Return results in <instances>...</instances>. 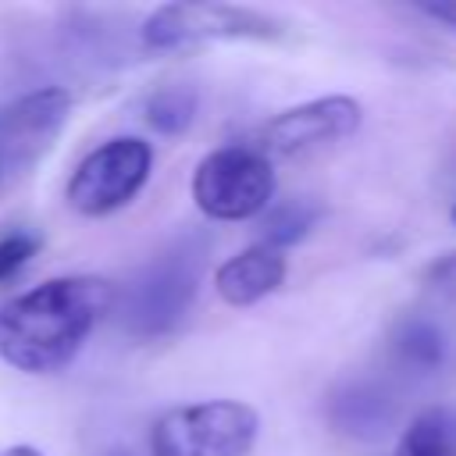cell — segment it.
I'll list each match as a JSON object with an SVG mask.
<instances>
[{
	"label": "cell",
	"mask_w": 456,
	"mask_h": 456,
	"mask_svg": "<svg viewBox=\"0 0 456 456\" xmlns=\"http://www.w3.org/2000/svg\"><path fill=\"white\" fill-rule=\"evenodd\" d=\"M114 285L96 274L50 278L0 306V360L21 374L64 370L114 310Z\"/></svg>",
	"instance_id": "1"
},
{
	"label": "cell",
	"mask_w": 456,
	"mask_h": 456,
	"mask_svg": "<svg viewBox=\"0 0 456 456\" xmlns=\"http://www.w3.org/2000/svg\"><path fill=\"white\" fill-rule=\"evenodd\" d=\"M314 224H317V207L310 200L296 196V200H285V203H278V207L267 210V217H264V239L260 242H267V246H274V249L285 253V246L306 239L314 232Z\"/></svg>",
	"instance_id": "14"
},
{
	"label": "cell",
	"mask_w": 456,
	"mask_h": 456,
	"mask_svg": "<svg viewBox=\"0 0 456 456\" xmlns=\"http://www.w3.org/2000/svg\"><path fill=\"white\" fill-rule=\"evenodd\" d=\"M289 25L239 4H164L157 7L142 28L139 39L146 50L157 53H175V50H192L207 43H267V39H285Z\"/></svg>",
	"instance_id": "3"
},
{
	"label": "cell",
	"mask_w": 456,
	"mask_h": 456,
	"mask_svg": "<svg viewBox=\"0 0 456 456\" xmlns=\"http://www.w3.org/2000/svg\"><path fill=\"white\" fill-rule=\"evenodd\" d=\"M395 456H456V410L431 406L410 420Z\"/></svg>",
	"instance_id": "11"
},
{
	"label": "cell",
	"mask_w": 456,
	"mask_h": 456,
	"mask_svg": "<svg viewBox=\"0 0 456 456\" xmlns=\"http://www.w3.org/2000/svg\"><path fill=\"white\" fill-rule=\"evenodd\" d=\"M153 150L139 135H118L89 150L68 178V207L82 217H107L128 207L146 185Z\"/></svg>",
	"instance_id": "6"
},
{
	"label": "cell",
	"mask_w": 456,
	"mask_h": 456,
	"mask_svg": "<svg viewBox=\"0 0 456 456\" xmlns=\"http://www.w3.org/2000/svg\"><path fill=\"white\" fill-rule=\"evenodd\" d=\"M203 256L207 242L200 235H178L157 256H150L121 296V328L135 338H160L175 331L196 299Z\"/></svg>",
	"instance_id": "2"
},
{
	"label": "cell",
	"mask_w": 456,
	"mask_h": 456,
	"mask_svg": "<svg viewBox=\"0 0 456 456\" xmlns=\"http://www.w3.org/2000/svg\"><path fill=\"white\" fill-rule=\"evenodd\" d=\"M281 281H285V253L267 242L246 246L242 253L228 256L214 274L217 296L228 306H253L264 296H271Z\"/></svg>",
	"instance_id": "9"
},
{
	"label": "cell",
	"mask_w": 456,
	"mask_h": 456,
	"mask_svg": "<svg viewBox=\"0 0 456 456\" xmlns=\"http://www.w3.org/2000/svg\"><path fill=\"white\" fill-rule=\"evenodd\" d=\"M331 424L353 438H381L395 417V399L378 381H346L328 403Z\"/></svg>",
	"instance_id": "10"
},
{
	"label": "cell",
	"mask_w": 456,
	"mask_h": 456,
	"mask_svg": "<svg viewBox=\"0 0 456 456\" xmlns=\"http://www.w3.org/2000/svg\"><path fill=\"white\" fill-rule=\"evenodd\" d=\"M424 285H428L435 296L456 303V249H452V253H442V256L424 271Z\"/></svg>",
	"instance_id": "16"
},
{
	"label": "cell",
	"mask_w": 456,
	"mask_h": 456,
	"mask_svg": "<svg viewBox=\"0 0 456 456\" xmlns=\"http://www.w3.org/2000/svg\"><path fill=\"white\" fill-rule=\"evenodd\" d=\"M43 246V235L32 228H14L7 235H0V281H7L11 274H18Z\"/></svg>",
	"instance_id": "15"
},
{
	"label": "cell",
	"mask_w": 456,
	"mask_h": 456,
	"mask_svg": "<svg viewBox=\"0 0 456 456\" xmlns=\"http://www.w3.org/2000/svg\"><path fill=\"white\" fill-rule=\"evenodd\" d=\"M360 103L353 96H321V100H306V103H296L274 118H267L249 146L256 153H264L267 160L274 157H303L310 150H321V146H335L342 139H349L356 128H360Z\"/></svg>",
	"instance_id": "8"
},
{
	"label": "cell",
	"mask_w": 456,
	"mask_h": 456,
	"mask_svg": "<svg viewBox=\"0 0 456 456\" xmlns=\"http://www.w3.org/2000/svg\"><path fill=\"white\" fill-rule=\"evenodd\" d=\"M71 118V93L61 86L32 89L0 107V189L18 185L53 150Z\"/></svg>",
	"instance_id": "7"
},
{
	"label": "cell",
	"mask_w": 456,
	"mask_h": 456,
	"mask_svg": "<svg viewBox=\"0 0 456 456\" xmlns=\"http://www.w3.org/2000/svg\"><path fill=\"white\" fill-rule=\"evenodd\" d=\"M452 221H456V207H452Z\"/></svg>",
	"instance_id": "20"
},
{
	"label": "cell",
	"mask_w": 456,
	"mask_h": 456,
	"mask_svg": "<svg viewBox=\"0 0 456 456\" xmlns=\"http://www.w3.org/2000/svg\"><path fill=\"white\" fill-rule=\"evenodd\" d=\"M110 456H128V452H110Z\"/></svg>",
	"instance_id": "19"
},
{
	"label": "cell",
	"mask_w": 456,
	"mask_h": 456,
	"mask_svg": "<svg viewBox=\"0 0 456 456\" xmlns=\"http://www.w3.org/2000/svg\"><path fill=\"white\" fill-rule=\"evenodd\" d=\"M0 456H43L36 445H11L7 452H0Z\"/></svg>",
	"instance_id": "18"
},
{
	"label": "cell",
	"mask_w": 456,
	"mask_h": 456,
	"mask_svg": "<svg viewBox=\"0 0 456 456\" xmlns=\"http://www.w3.org/2000/svg\"><path fill=\"white\" fill-rule=\"evenodd\" d=\"M260 413L239 399L167 410L150 431V456H249Z\"/></svg>",
	"instance_id": "4"
},
{
	"label": "cell",
	"mask_w": 456,
	"mask_h": 456,
	"mask_svg": "<svg viewBox=\"0 0 456 456\" xmlns=\"http://www.w3.org/2000/svg\"><path fill=\"white\" fill-rule=\"evenodd\" d=\"M0 196H4V189H0Z\"/></svg>",
	"instance_id": "21"
},
{
	"label": "cell",
	"mask_w": 456,
	"mask_h": 456,
	"mask_svg": "<svg viewBox=\"0 0 456 456\" xmlns=\"http://www.w3.org/2000/svg\"><path fill=\"white\" fill-rule=\"evenodd\" d=\"M274 196V164L249 142L207 153L192 171V200L214 221H246Z\"/></svg>",
	"instance_id": "5"
},
{
	"label": "cell",
	"mask_w": 456,
	"mask_h": 456,
	"mask_svg": "<svg viewBox=\"0 0 456 456\" xmlns=\"http://www.w3.org/2000/svg\"><path fill=\"white\" fill-rule=\"evenodd\" d=\"M395 356L406 363V367H417V370H435L442 367L445 360V335L435 321L428 317H406L399 328H395Z\"/></svg>",
	"instance_id": "13"
},
{
	"label": "cell",
	"mask_w": 456,
	"mask_h": 456,
	"mask_svg": "<svg viewBox=\"0 0 456 456\" xmlns=\"http://www.w3.org/2000/svg\"><path fill=\"white\" fill-rule=\"evenodd\" d=\"M196 110H200V93L189 82L157 86L146 96V103H142L146 125L153 132H160V135H182V132H189V125L196 121Z\"/></svg>",
	"instance_id": "12"
},
{
	"label": "cell",
	"mask_w": 456,
	"mask_h": 456,
	"mask_svg": "<svg viewBox=\"0 0 456 456\" xmlns=\"http://www.w3.org/2000/svg\"><path fill=\"white\" fill-rule=\"evenodd\" d=\"M417 11L435 18V21H442V25H449V28H456V0H428Z\"/></svg>",
	"instance_id": "17"
}]
</instances>
